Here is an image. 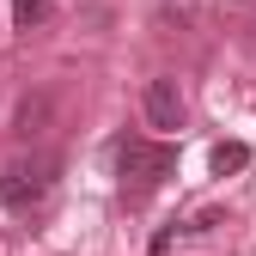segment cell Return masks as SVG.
<instances>
[{"instance_id":"6da1fadb","label":"cell","mask_w":256,"mask_h":256,"mask_svg":"<svg viewBox=\"0 0 256 256\" xmlns=\"http://www.w3.org/2000/svg\"><path fill=\"white\" fill-rule=\"evenodd\" d=\"M55 177H61L55 152H12V158H0V208H12V214L43 208Z\"/></svg>"},{"instance_id":"7a4b0ae2","label":"cell","mask_w":256,"mask_h":256,"mask_svg":"<svg viewBox=\"0 0 256 256\" xmlns=\"http://www.w3.org/2000/svg\"><path fill=\"white\" fill-rule=\"evenodd\" d=\"M171 171H177V146H165V140H122L116 146V177H122L128 202H146Z\"/></svg>"},{"instance_id":"3957f363","label":"cell","mask_w":256,"mask_h":256,"mask_svg":"<svg viewBox=\"0 0 256 256\" xmlns=\"http://www.w3.org/2000/svg\"><path fill=\"white\" fill-rule=\"evenodd\" d=\"M146 122L158 128V134H171V128H183V92H177V80H171V74L146 80Z\"/></svg>"},{"instance_id":"277c9868","label":"cell","mask_w":256,"mask_h":256,"mask_svg":"<svg viewBox=\"0 0 256 256\" xmlns=\"http://www.w3.org/2000/svg\"><path fill=\"white\" fill-rule=\"evenodd\" d=\"M214 226H226V214H220V208H196V214H183V220H171L165 232H152V256H165L171 244L196 238V232H214Z\"/></svg>"},{"instance_id":"5b68a950","label":"cell","mask_w":256,"mask_h":256,"mask_svg":"<svg viewBox=\"0 0 256 256\" xmlns=\"http://www.w3.org/2000/svg\"><path fill=\"white\" fill-rule=\"evenodd\" d=\"M55 18V0H12V24L24 30V37H30V30H43Z\"/></svg>"},{"instance_id":"8992f818","label":"cell","mask_w":256,"mask_h":256,"mask_svg":"<svg viewBox=\"0 0 256 256\" xmlns=\"http://www.w3.org/2000/svg\"><path fill=\"white\" fill-rule=\"evenodd\" d=\"M208 165H214V177H226V171H244V165H250V146H244V140H220V146L208 152Z\"/></svg>"},{"instance_id":"52a82bcc","label":"cell","mask_w":256,"mask_h":256,"mask_svg":"<svg viewBox=\"0 0 256 256\" xmlns=\"http://www.w3.org/2000/svg\"><path fill=\"white\" fill-rule=\"evenodd\" d=\"M49 110H55L49 98H24V104H18V134H37V128L49 122Z\"/></svg>"},{"instance_id":"ba28073f","label":"cell","mask_w":256,"mask_h":256,"mask_svg":"<svg viewBox=\"0 0 256 256\" xmlns=\"http://www.w3.org/2000/svg\"><path fill=\"white\" fill-rule=\"evenodd\" d=\"M244 6H250V12H256V0H244Z\"/></svg>"}]
</instances>
